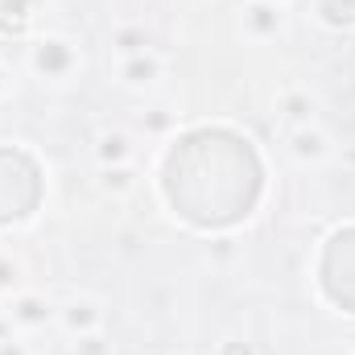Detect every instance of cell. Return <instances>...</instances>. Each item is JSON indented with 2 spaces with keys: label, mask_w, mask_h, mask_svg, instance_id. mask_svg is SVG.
<instances>
[{
  "label": "cell",
  "mask_w": 355,
  "mask_h": 355,
  "mask_svg": "<svg viewBox=\"0 0 355 355\" xmlns=\"http://www.w3.org/2000/svg\"><path fill=\"white\" fill-rule=\"evenodd\" d=\"M25 67H29L33 79L62 87V83H71V79L83 71V50H79L67 33H42V37L29 42Z\"/></svg>",
  "instance_id": "1"
},
{
  "label": "cell",
  "mask_w": 355,
  "mask_h": 355,
  "mask_svg": "<svg viewBox=\"0 0 355 355\" xmlns=\"http://www.w3.org/2000/svg\"><path fill=\"white\" fill-rule=\"evenodd\" d=\"M285 153L302 166V170H318L335 157V141L331 132L314 120V124H297V128H285Z\"/></svg>",
  "instance_id": "2"
},
{
  "label": "cell",
  "mask_w": 355,
  "mask_h": 355,
  "mask_svg": "<svg viewBox=\"0 0 355 355\" xmlns=\"http://www.w3.org/2000/svg\"><path fill=\"white\" fill-rule=\"evenodd\" d=\"M240 29L252 42H277L289 29V12L272 0H244L240 4Z\"/></svg>",
  "instance_id": "3"
},
{
  "label": "cell",
  "mask_w": 355,
  "mask_h": 355,
  "mask_svg": "<svg viewBox=\"0 0 355 355\" xmlns=\"http://www.w3.org/2000/svg\"><path fill=\"white\" fill-rule=\"evenodd\" d=\"M166 79V54L162 50H141V54H128L116 62V83L124 91H149Z\"/></svg>",
  "instance_id": "4"
},
{
  "label": "cell",
  "mask_w": 355,
  "mask_h": 355,
  "mask_svg": "<svg viewBox=\"0 0 355 355\" xmlns=\"http://www.w3.org/2000/svg\"><path fill=\"white\" fill-rule=\"evenodd\" d=\"M58 327L75 339V335H91V331H103V302H95V297H71V302H62L58 306Z\"/></svg>",
  "instance_id": "5"
},
{
  "label": "cell",
  "mask_w": 355,
  "mask_h": 355,
  "mask_svg": "<svg viewBox=\"0 0 355 355\" xmlns=\"http://www.w3.org/2000/svg\"><path fill=\"white\" fill-rule=\"evenodd\" d=\"M4 314H8L12 327H21V331H37V327H46V322H54L58 310H54L42 293H29V289H25V293H12V297H8V310H4Z\"/></svg>",
  "instance_id": "6"
},
{
  "label": "cell",
  "mask_w": 355,
  "mask_h": 355,
  "mask_svg": "<svg viewBox=\"0 0 355 355\" xmlns=\"http://www.w3.org/2000/svg\"><path fill=\"white\" fill-rule=\"evenodd\" d=\"M91 153H95V166H99V170H103V166H132L137 145H132V137H128L124 128H99Z\"/></svg>",
  "instance_id": "7"
},
{
  "label": "cell",
  "mask_w": 355,
  "mask_h": 355,
  "mask_svg": "<svg viewBox=\"0 0 355 355\" xmlns=\"http://www.w3.org/2000/svg\"><path fill=\"white\" fill-rule=\"evenodd\" d=\"M314 95L306 87H285L277 95V120L285 128H297V124H314Z\"/></svg>",
  "instance_id": "8"
},
{
  "label": "cell",
  "mask_w": 355,
  "mask_h": 355,
  "mask_svg": "<svg viewBox=\"0 0 355 355\" xmlns=\"http://www.w3.org/2000/svg\"><path fill=\"white\" fill-rule=\"evenodd\" d=\"M310 12L327 33H355V0H314Z\"/></svg>",
  "instance_id": "9"
},
{
  "label": "cell",
  "mask_w": 355,
  "mask_h": 355,
  "mask_svg": "<svg viewBox=\"0 0 355 355\" xmlns=\"http://www.w3.org/2000/svg\"><path fill=\"white\" fill-rule=\"evenodd\" d=\"M37 12H42V0H0V29L12 37H25Z\"/></svg>",
  "instance_id": "10"
},
{
  "label": "cell",
  "mask_w": 355,
  "mask_h": 355,
  "mask_svg": "<svg viewBox=\"0 0 355 355\" xmlns=\"http://www.w3.org/2000/svg\"><path fill=\"white\" fill-rule=\"evenodd\" d=\"M95 186L103 194H112V198H124V194L137 190V166H103L95 174Z\"/></svg>",
  "instance_id": "11"
},
{
  "label": "cell",
  "mask_w": 355,
  "mask_h": 355,
  "mask_svg": "<svg viewBox=\"0 0 355 355\" xmlns=\"http://www.w3.org/2000/svg\"><path fill=\"white\" fill-rule=\"evenodd\" d=\"M112 50H116L120 58L141 54V50H149V33H145L141 25H120V29L112 33Z\"/></svg>",
  "instance_id": "12"
},
{
  "label": "cell",
  "mask_w": 355,
  "mask_h": 355,
  "mask_svg": "<svg viewBox=\"0 0 355 355\" xmlns=\"http://www.w3.org/2000/svg\"><path fill=\"white\" fill-rule=\"evenodd\" d=\"M71 355H116V343L103 335V331H91V335H75Z\"/></svg>",
  "instance_id": "13"
},
{
  "label": "cell",
  "mask_w": 355,
  "mask_h": 355,
  "mask_svg": "<svg viewBox=\"0 0 355 355\" xmlns=\"http://www.w3.org/2000/svg\"><path fill=\"white\" fill-rule=\"evenodd\" d=\"M17 285H21V261H12V252H0V293L12 297Z\"/></svg>",
  "instance_id": "14"
},
{
  "label": "cell",
  "mask_w": 355,
  "mask_h": 355,
  "mask_svg": "<svg viewBox=\"0 0 355 355\" xmlns=\"http://www.w3.org/2000/svg\"><path fill=\"white\" fill-rule=\"evenodd\" d=\"M141 124H145V132H166V128L178 124V112H170V107H149L141 116Z\"/></svg>",
  "instance_id": "15"
},
{
  "label": "cell",
  "mask_w": 355,
  "mask_h": 355,
  "mask_svg": "<svg viewBox=\"0 0 355 355\" xmlns=\"http://www.w3.org/2000/svg\"><path fill=\"white\" fill-rule=\"evenodd\" d=\"M211 355H257V347H252L248 339H236V335H232V339H219Z\"/></svg>",
  "instance_id": "16"
},
{
  "label": "cell",
  "mask_w": 355,
  "mask_h": 355,
  "mask_svg": "<svg viewBox=\"0 0 355 355\" xmlns=\"http://www.w3.org/2000/svg\"><path fill=\"white\" fill-rule=\"evenodd\" d=\"M0 355H29V352H25L21 339H4V343H0Z\"/></svg>",
  "instance_id": "17"
},
{
  "label": "cell",
  "mask_w": 355,
  "mask_h": 355,
  "mask_svg": "<svg viewBox=\"0 0 355 355\" xmlns=\"http://www.w3.org/2000/svg\"><path fill=\"white\" fill-rule=\"evenodd\" d=\"M8 91H12V75H8V67L0 62V103L8 99Z\"/></svg>",
  "instance_id": "18"
},
{
  "label": "cell",
  "mask_w": 355,
  "mask_h": 355,
  "mask_svg": "<svg viewBox=\"0 0 355 355\" xmlns=\"http://www.w3.org/2000/svg\"><path fill=\"white\" fill-rule=\"evenodd\" d=\"M272 4H281V8H289V4H293V0H272Z\"/></svg>",
  "instance_id": "19"
},
{
  "label": "cell",
  "mask_w": 355,
  "mask_h": 355,
  "mask_svg": "<svg viewBox=\"0 0 355 355\" xmlns=\"http://www.w3.org/2000/svg\"><path fill=\"white\" fill-rule=\"evenodd\" d=\"M352 355H355V347H352Z\"/></svg>",
  "instance_id": "20"
}]
</instances>
